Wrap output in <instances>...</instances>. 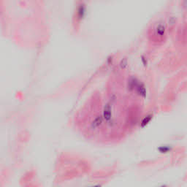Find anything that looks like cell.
<instances>
[{
  "label": "cell",
  "mask_w": 187,
  "mask_h": 187,
  "mask_svg": "<svg viewBox=\"0 0 187 187\" xmlns=\"http://www.w3.org/2000/svg\"><path fill=\"white\" fill-rule=\"evenodd\" d=\"M111 107L109 104H107L104 107V110H103V118L106 120V121H109L111 118Z\"/></svg>",
  "instance_id": "6da1fadb"
},
{
  "label": "cell",
  "mask_w": 187,
  "mask_h": 187,
  "mask_svg": "<svg viewBox=\"0 0 187 187\" xmlns=\"http://www.w3.org/2000/svg\"><path fill=\"white\" fill-rule=\"evenodd\" d=\"M102 123V116H97L94 121L91 123V127L93 129H96V128L99 127Z\"/></svg>",
  "instance_id": "7a4b0ae2"
},
{
  "label": "cell",
  "mask_w": 187,
  "mask_h": 187,
  "mask_svg": "<svg viewBox=\"0 0 187 187\" xmlns=\"http://www.w3.org/2000/svg\"><path fill=\"white\" fill-rule=\"evenodd\" d=\"M135 88L137 89V91L138 92L139 94L145 97V95H146V91H145V88L143 85L138 83V84L137 85V86L135 87Z\"/></svg>",
  "instance_id": "3957f363"
},
{
  "label": "cell",
  "mask_w": 187,
  "mask_h": 187,
  "mask_svg": "<svg viewBox=\"0 0 187 187\" xmlns=\"http://www.w3.org/2000/svg\"><path fill=\"white\" fill-rule=\"evenodd\" d=\"M164 31H165V28L162 25H159L157 28H156V33L159 36H162L164 34Z\"/></svg>",
  "instance_id": "277c9868"
},
{
  "label": "cell",
  "mask_w": 187,
  "mask_h": 187,
  "mask_svg": "<svg viewBox=\"0 0 187 187\" xmlns=\"http://www.w3.org/2000/svg\"><path fill=\"white\" fill-rule=\"evenodd\" d=\"M151 118H152V115H148V116L145 117V118H144L143 120L142 121V123H141V126L143 127V126H145V125H147L148 123V122H149L150 120H151Z\"/></svg>",
  "instance_id": "5b68a950"
},
{
  "label": "cell",
  "mask_w": 187,
  "mask_h": 187,
  "mask_svg": "<svg viewBox=\"0 0 187 187\" xmlns=\"http://www.w3.org/2000/svg\"><path fill=\"white\" fill-rule=\"evenodd\" d=\"M169 150H170V148H169L168 146H161L159 148V150L161 153H167Z\"/></svg>",
  "instance_id": "8992f818"
},
{
  "label": "cell",
  "mask_w": 187,
  "mask_h": 187,
  "mask_svg": "<svg viewBox=\"0 0 187 187\" xmlns=\"http://www.w3.org/2000/svg\"><path fill=\"white\" fill-rule=\"evenodd\" d=\"M84 12H85V9H83V7H80V8L78 9V15L80 18H82L83 17V15H84Z\"/></svg>",
  "instance_id": "52a82bcc"
}]
</instances>
